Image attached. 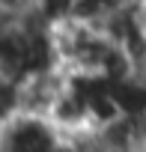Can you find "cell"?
<instances>
[{"label": "cell", "instance_id": "obj_1", "mask_svg": "<svg viewBox=\"0 0 146 152\" xmlns=\"http://www.w3.org/2000/svg\"><path fill=\"white\" fill-rule=\"evenodd\" d=\"M66 87H69V75L63 69H48V72L24 78L18 84V113L48 119L54 102L63 96Z\"/></svg>", "mask_w": 146, "mask_h": 152}]
</instances>
